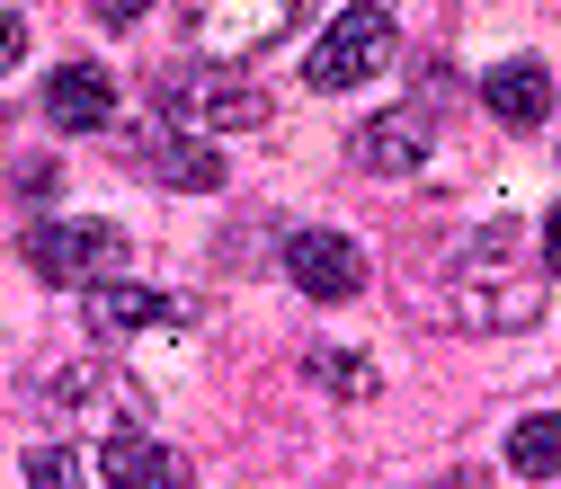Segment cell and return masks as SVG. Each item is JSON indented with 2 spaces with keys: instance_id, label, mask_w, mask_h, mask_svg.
<instances>
[{
  "instance_id": "1",
  "label": "cell",
  "mask_w": 561,
  "mask_h": 489,
  "mask_svg": "<svg viewBox=\"0 0 561 489\" xmlns=\"http://www.w3.org/2000/svg\"><path fill=\"white\" fill-rule=\"evenodd\" d=\"M392 62V19H383V0H347V10L321 27V45L304 54V90H357V81H375Z\"/></svg>"
},
{
  "instance_id": "2",
  "label": "cell",
  "mask_w": 561,
  "mask_h": 489,
  "mask_svg": "<svg viewBox=\"0 0 561 489\" xmlns=\"http://www.w3.org/2000/svg\"><path fill=\"white\" fill-rule=\"evenodd\" d=\"M19 249H27L36 276H54V286H116L134 267V241L116 223H36Z\"/></svg>"
},
{
  "instance_id": "3",
  "label": "cell",
  "mask_w": 561,
  "mask_h": 489,
  "mask_svg": "<svg viewBox=\"0 0 561 489\" xmlns=\"http://www.w3.org/2000/svg\"><path fill=\"white\" fill-rule=\"evenodd\" d=\"M152 98H161L170 133H215V125H259L267 116V98L250 81H232L224 62H187V72H170Z\"/></svg>"
},
{
  "instance_id": "4",
  "label": "cell",
  "mask_w": 561,
  "mask_h": 489,
  "mask_svg": "<svg viewBox=\"0 0 561 489\" xmlns=\"http://www.w3.org/2000/svg\"><path fill=\"white\" fill-rule=\"evenodd\" d=\"M286 276L312 294V303H347L366 286V249L347 241V232H295L286 241Z\"/></svg>"
},
{
  "instance_id": "5",
  "label": "cell",
  "mask_w": 561,
  "mask_h": 489,
  "mask_svg": "<svg viewBox=\"0 0 561 489\" xmlns=\"http://www.w3.org/2000/svg\"><path fill=\"white\" fill-rule=\"evenodd\" d=\"M99 480H107V489H196L187 463H179L170 445H152L144 428H116V436L99 445Z\"/></svg>"
},
{
  "instance_id": "6",
  "label": "cell",
  "mask_w": 561,
  "mask_h": 489,
  "mask_svg": "<svg viewBox=\"0 0 561 489\" xmlns=\"http://www.w3.org/2000/svg\"><path fill=\"white\" fill-rule=\"evenodd\" d=\"M543 312V276H508V286H500V276H490V286H481V276H455V321L463 329H526Z\"/></svg>"
},
{
  "instance_id": "7",
  "label": "cell",
  "mask_w": 561,
  "mask_h": 489,
  "mask_svg": "<svg viewBox=\"0 0 561 489\" xmlns=\"http://www.w3.org/2000/svg\"><path fill=\"white\" fill-rule=\"evenodd\" d=\"M295 10H304V0H241V19L196 10V36H205V54H215V62H241V54H259L267 36H286Z\"/></svg>"
},
{
  "instance_id": "8",
  "label": "cell",
  "mask_w": 561,
  "mask_h": 489,
  "mask_svg": "<svg viewBox=\"0 0 561 489\" xmlns=\"http://www.w3.org/2000/svg\"><path fill=\"white\" fill-rule=\"evenodd\" d=\"M45 116H54L62 133H99V125L116 116V81L99 72V62H62V72L45 81Z\"/></svg>"
},
{
  "instance_id": "9",
  "label": "cell",
  "mask_w": 561,
  "mask_h": 489,
  "mask_svg": "<svg viewBox=\"0 0 561 489\" xmlns=\"http://www.w3.org/2000/svg\"><path fill=\"white\" fill-rule=\"evenodd\" d=\"M481 107L500 125H517V133H535V125H552V72H543V62H490Z\"/></svg>"
},
{
  "instance_id": "10",
  "label": "cell",
  "mask_w": 561,
  "mask_h": 489,
  "mask_svg": "<svg viewBox=\"0 0 561 489\" xmlns=\"http://www.w3.org/2000/svg\"><path fill=\"white\" fill-rule=\"evenodd\" d=\"M357 161L383 170V178L419 170V161H428V116H419V107H383V116H366V125H357Z\"/></svg>"
},
{
  "instance_id": "11",
  "label": "cell",
  "mask_w": 561,
  "mask_h": 489,
  "mask_svg": "<svg viewBox=\"0 0 561 489\" xmlns=\"http://www.w3.org/2000/svg\"><path fill=\"white\" fill-rule=\"evenodd\" d=\"M125 161H144V170H161L170 187H224V152L205 143V133H152V143H125Z\"/></svg>"
},
{
  "instance_id": "12",
  "label": "cell",
  "mask_w": 561,
  "mask_h": 489,
  "mask_svg": "<svg viewBox=\"0 0 561 489\" xmlns=\"http://www.w3.org/2000/svg\"><path fill=\"white\" fill-rule=\"evenodd\" d=\"M152 321H179V303H161L152 286H134V276L90 286V338H144Z\"/></svg>"
},
{
  "instance_id": "13",
  "label": "cell",
  "mask_w": 561,
  "mask_h": 489,
  "mask_svg": "<svg viewBox=\"0 0 561 489\" xmlns=\"http://www.w3.org/2000/svg\"><path fill=\"white\" fill-rule=\"evenodd\" d=\"M508 471H526V480H561V409L517 418V428H508Z\"/></svg>"
},
{
  "instance_id": "14",
  "label": "cell",
  "mask_w": 561,
  "mask_h": 489,
  "mask_svg": "<svg viewBox=\"0 0 561 489\" xmlns=\"http://www.w3.org/2000/svg\"><path fill=\"white\" fill-rule=\"evenodd\" d=\"M312 383H330V392H347V400H366V392H375V365H366V357H339V347H312Z\"/></svg>"
},
{
  "instance_id": "15",
  "label": "cell",
  "mask_w": 561,
  "mask_h": 489,
  "mask_svg": "<svg viewBox=\"0 0 561 489\" xmlns=\"http://www.w3.org/2000/svg\"><path fill=\"white\" fill-rule=\"evenodd\" d=\"M27 489H81V454L72 445H36L27 454Z\"/></svg>"
},
{
  "instance_id": "16",
  "label": "cell",
  "mask_w": 561,
  "mask_h": 489,
  "mask_svg": "<svg viewBox=\"0 0 561 489\" xmlns=\"http://www.w3.org/2000/svg\"><path fill=\"white\" fill-rule=\"evenodd\" d=\"M19 54H27V27H19V10H0V81L19 72Z\"/></svg>"
},
{
  "instance_id": "17",
  "label": "cell",
  "mask_w": 561,
  "mask_h": 489,
  "mask_svg": "<svg viewBox=\"0 0 561 489\" xmlns=\"http://www.w3.org/2000/svg\"><path fill=\"white\" fill-rule=\"evenodd\" d=\"M90 10H99V27H134V19L152 10V0H90Z\"/></svg>"
},
{
  "instance_id": "18",
  "label": "cell",
  "mask_w": 561,
  "mask_h": 489,
  "mask_svg": "<svg viewBox=\"0 0 561 489\" xmlns=\"http://www.w3.org/2000/svg\"><path fill=\"white\" fill-rule=\"evenodd\" d=\"M543 258H552V276H561V205H552V223H543Z\"/></svg>"
}]
</instances>
